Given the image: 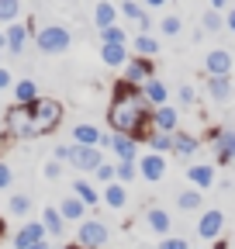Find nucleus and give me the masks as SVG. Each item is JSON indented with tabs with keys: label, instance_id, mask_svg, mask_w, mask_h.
<instances>
[{
	"label": "nucleus",
	"instance_id": "obj_30",
	"mask_svg": "<svg viewBox=\"0 0 235 249\" xmlns=\"http://www.w3.org/2000/svg\"><path fill=\"white\" fill-rule=\"evenodd\" d=\"M42 97L35 80H14V104H35Z\"/></svg>",
	"mask_w": 235,
	"mask_h": 249
},
{
	"label": "nucleus",
	"instance_id": "obj_3",
	"mask_svg": "<svg viewBox=\"0 0 235 249\" xmlns=\"http://www.w3.org/2000/svg\"><path fill=\"white\" fill-rule=\"evenodd\" d=\"M69 45H73V35L63 24H45L35 31V49L42 55H63V52H69Z\"/></svg>",
	"mask_w": 235,
	"mask_h": 249
},
{
	"label": "nucleus",
	"instance_id": "obj_35",
	"mask_svg": "<svg viewBox=\"0 0 235 249\" xmlns=\"http://www.w3.org/2000/svg\"><path fill=\"white\" fill-rule=\"evenodd\" d=\"M201 31H211V35H215V31H225V14L221 11H204V18H201Z\"/></svg>",
	"mask_w": 235,
	"mask_h": 249
},
{
	"label": "nucleus",
	"instance_id": "obj_49",
	"mask_svg": "<svg viewBox=\"0 0 235 249\" xmlns=\"http://www.w3.org/2000/svg\"><path fill=\"white\" fill-rule=\"evenodd\" d=\"M28 249H52V246H49V239H42V242H35V246H28Z\"/></svg>",
	"mask_w": 235,
	"mask_h": 249
},
{
	"label": "nucleus",
	"instance_id": "obj_52",
	"mask_svg": "<svg viewBox=\"0 0 235 249\" xmlns=\"http://www.w3.org/2000/svg\"><path fill=\"white\" fill-rule=\"evenodd\" d=\"M0 66H4V49H0Z\"/></svg>",
	"mask_w": 235,
	"mask_h": 249
},
{
	"label": "nucleus",
	"instance_id": "obj_39",
	"mask_svg": "<svg viewBox=\"0 0 235 249\" xmlns=\"http://www.w3.org/2000/svg\"><path fill=\"white\" fill-rule=\"evenodd\" d=\"M156 249H190V242H187L184 235H163Z\"/></svg>",
	"mask_w": 235,
	"mask_h": 249
},
{
	"label": "nucleus",
	"instance_id": "obj_45",
	"mask_svg": "<svg viewBox=\"0 0 235 249\" xmlns=\"http://www.w3.org/2000/svg\"><path fill=\"white\" fill-rule=\"evenodd\" d=\"M7 87H14V76H11V70L0 66V90H7Z\"/></svg>",
	"mask_w": 235,
	"mask_h": 249
},
{
	"label": "nucleus",
	"instance_id": "obj_15",
	"mask_svg": "<svg viewBox=\"0 0 235 249\" xmlns=\"http://www.w3.org/2000/svg\"><path fill=\"white\" fill-rule=\"evenodd\" d=\"M152 132H166V135L180 132V111H176L173 104L156 107V111H152Z\"/></svg>",
	"mask_w": 235,
	"mask_h": 249
},
{
	"label": "nucleus",
	"instance_id": "obj_2",
	"mask_svg": "<svg viewBox=\"0 0 235 249\" xmlns=\"http://www.w3.org/2000/svg\"><path fill=\"white\" fill-rule=\"evenodd\" d=\"M63 104H59L55 97H38L35 104H32V132H35V139H42V135H52L59 124H63Z\"/></svg>",
	"mask_w": 235,
	"mask_h": 249
},
{
	"label": "nucleus",
	"instance_id": "obj_41",
	"mask_svg": "<svg viewBox=\"0 0 235 249\" xmlns=\"http://www.w3.org/2000/svg\"><path fill=\"white\" fill-rule=\"evenodd\" d=\"M94 180H101V183H111V180H114V163H107V160H104V163L94 170Z\"/></svg>",
	"mask_w": 235,
	"mask_h": 249
},
{
	"label": "nucleus",
	"instance_id": "obj_11",
	"mask_svg": "<svg viewBox=\"0 0 235 249\" xmlns=\"http://www.w3.org/2000/svg\"><path fill=\"white\" fill-rule=\"evenodd\" d=\"M235 70V59L228 49H211L204 55V76H232Z\"/></svg>",
	"mask_w": 235,
	"mask_h": 249
},
{
	"label": "nucleus",
	"instance_id": "obj_9",
	"mask_svg": "<svg viewBox=\"0 0 235 249\" xmlns=\"http://www.w3.org/2000/svg\"><path fill=\"white\" fill-rule=\"evenodd\" d=\"M221 232H225V211L221 208H204L201 218H197V235L204 242H215V239H221Z\"/></svg>",
	"mask_w": 235,
	"mask_h": 249
},
{
	"label": "nucleus",
	"instance_id": "obj_40",
	"mask_svg": "<svg viewBox=\"0 0 235 249\" xmlns=\"http://www.w3.org/2000/svg\"><path fill=\"white\" fill-rule=\"evenodd\" d=\"M176 97H180V104H184V107H194V104H197V90H194L190 83H184L180 90H176Z\"/></svg>",
	"mask_w": 235,
	"mask_h": 249
},
{
	"label": "nucleus",
	"instance_id": "obj_18",
	"mask_svg": "<svg viewBox=\"0 0 235 249\" xmlns=\"http://www.w3.org/2000/svg\"><path fill=\"white\" fill-rule=\"evenodd\" d=\"M204 83H208V97H211L215 104H228V101L235 97V83H232V76H208Z\"/></svg>",
	"mask_w": 235,
	"mask_h": 249
},
{
	"label": "nucleus",
	"instance_id": "obj_27",
	"mask_svg": "<svg viewBox=\"0 0 235 249\" xmlns=\"http://www.w3.org/2000/svg\"><path fill=\"white\" fill-rule=\"evenodd\" d=\"M132 55L156 59V55H159V38L152 35V31H145V35H135V38H132Z\"/></svg>",
	"mask_w": 235,
	"mask_h": 249
},
{
	"label": "nucleus",
	"instance_id": "obj_20",
	"mask_svg": "<svg viewBox=\"0 0 235 249\" xmlns=\"http://www.w3.org/2000/svg\"><path fill=\"white\" fill-rule=\"evenodd\" d=\"M42 239H49V232H45L42 222H24V225L17 229V235H14V246H17V249H28V246L42 242Z\"/></svg>",
	"mask_w": 235,
	"mask_h": 249
},
{
	"label": "nucleus",
	"instance_id": "obj_37",
	"mask_svg": "<svg viewBox=\"0 0 235 249\" xmlns=\"http://www.w3.org/2000/svg\"><path fill=\"white\" fill-rule=\"evenodd\" d=\"M17 14H21V0H0V21L4 24L17 21Z\"/></svg>",
	"mask_w": 235,
	"mask_h": 249
},
{
	"label": "nucleus",
	"instance_id": "obj_29",
	"mask_svg": "<svg viewBox=\"0 0 235 249\" xmlns=\"http://www.w3.org/2000/svg\"><path fill=\"white\" fill-rule=\"evenodd\" d=\"M42 225H45L49 239H63V232H66V218L59 214V208H45V211H42Z\"/></svg>",
	"mask_w": 235,
	"mask_h": 249
},
{
	"label": "nucleus",
	"instance_id": "obj_5",
	"mask_svg": "<svg viewBox=\"0 0 235 249\" xmlns=\"http://www.w3.org/2000/svg\"><path fill=\"white\" fill-rule=\"evenodd\" d=\"M111 242V229L107 222H101V218H83V222L76 225V246L83 249H107Z\"/></svg>",
	"mask_w": 235,
	"mask_h": 249
},
{
	"label": "nucleus",
	"instance_id": "obj_48",
	"mask_svg": "<svg viewBox=\"0 0 235 249\" xmlns=\"http://www.w3.org/2000/svg\"><path fill=\"white\" fill-rule=\"evenodd\" d=\"M208 4H211V11H221V14H225V11L232 7V4H228V0H208Z\"/></svg>",
	"mask_w": 235,
	"mask_h": 249
},
{
	"label": "nucleus",
	"instance_id": "obj_47",
	"mask_svg": "<svg viewBox=\"0 0 235 249\" xmlns=\"http://www.w3.org/2000/svg\"><path fill=\"white\" fill-rule=\"evenodd\" d=\"M166 4H169V0H142L145 11H159V7H166Z\"/></svg>",
	"mask_w": 235,
	"mask_h": 249
},
{
	"label": "nucleus",
	"instance_id": "obj_1",
	"mask_svg": "<svg viewBox=\"0 0 235 249\" xmlns=\"http://www.w3.org/2000/svg\"><path fill=\"white\" fill-rule=\"evenodd\" d=\"M107 128L114 135H132L135 142H145L152 132V104L145 101L142 87H132L125 80L114 83L111 104H107Z\"/></svg>",
	"mask_w": 235,
	"mask_h": 249
},
{
	"label": "nucleus",
	"instance_id": "obj_25",
	"mask_svg": "<svg viewBox=\"0 0 235 249\" xmlns=\"http://www.w3.org/2000/svg\"><path fill=\"white\" fill-rule=\"evenodd\" d=\"M73 194H76L86 208H90V211L101 204V191H97V187H94L90 180H86V177H76V180H73Z\"/></svg>",
	"mask_w": 235,
	"mask_h": 249
},
{
	"label": "nucleus",
	"instance_id": "obj_8",
	"mask_svg": "<svg viewBox=\"0 0 235 249\" xmlns=\"http://www.w3.org/2000/svg\"><path fill=\"white\" fill-rule=\"evenodd\" d=\"M104 163V149L101 145H76L73 142V156H69V166L80 173H94Z\"/></svg>",
	"mask_w": 235,
	"mask_h": 249
},
{
	"label": "nucleus",
	"instance_id": "obj_7",
	"mask_svg": "<svg viewBox=\"0 0 235 249\" xmlns=\"http://www.w3.org/2000/svg\"><path fill=\"white\" fill-rule=\"evenodd\" d=\"M152 76H156V59H145V55H132L121 70V80L132 87H145Z\"/></svg>",
	"mask_w": 235,
	"mask_h": 249
},
{
	"label": "nucleus",
	"instance_id": "obj_14",
	"mask_svg": "<svg viewBox=\"0 0 235 249\" xmlns=\"http://www.w3.org/2000/svg\"><path fill=\"white\" fill-rule=\"evenodd\" d=\"M107 149L114 152L118 163H138V142H135L132 135H114V132H111V145H107Z\"/></svg>",
	"mask_w": 235,
	"mask_h": 249
},
{
	"label": "nucleus",
	"instance_id": "obj_31",
	"mask_svg": "<svg viewBox=\"0 0 235 249\" xmlns=\"http://www.w3.org/2000/svg\"><path fill=\"white\" fill-rule=\"evenodd\" d=\"M176 208H180V211H201L204 208V191H197V187L180 191V194H176Z\"/></svg>",
	"mask_w": 235,
	"mask_h": 249
},
{
	"label": "nucleus",
	"instance_id": "obj_26",
	"mask_svg": "<svg viewBox=\"0 0 235 249\" xmlns=\"http://www.w3.org/2000/svg\"><path fill=\"white\" fill-rule=\"evenodd\" d=\"M101 139H104V132L97 128V124H90V121L73 124V142L76 145H101Z\"/></svg>",
	"mask_w": 235,
	"mask_h": 249
},
{
	"label": "nucleus",
	"instance_id": "obj_32",
	"mask_svg": "<svg viewBox=\"0 0 235 249\" xmlns=\"http://www.w3.org/2000/svg\"><path fill=\"white\" fill-rule=\"evenodd\" d=\"M101 45H128V28L125 24L101 28Z\"/></svg>",
	"mask_w": 235,
	"mask_h": 249
},
{
	"label": "nucleus",
	"instance_id": "obj_21",
	"mask_svg": "<svg viewBox=\"0 0 235 249\" xmlns=\"http://www.w3.org/2000/svg\"><path fill=\"white\" fill-rule=\"evenodd\" d=\"M4 35H7V52H11V55H21V52H24V45H28V38H32V28L11 21Z\"/></svg>",
	"mask_w": 235,
	"mask_h": 249
},
{
	"label": "nucleus",
	"instance_id": "obj_13",
	"mask_svg": "<svg viewBox=\"0 0 235 249\" xmlns=\"http://www.w3.org/2000/svg\"><path fill=\"white\" fill-rule=\"evenodd\" d=\"M187 183L197 187V191H211V187L218 183L215 163H194V166H187Z\"/></svg>",
	"mask_w": 235,
	"mask_h": 249
},
{
	"label": "nucleus",
	"instance_id": "obj_50",
	"mask_svg": "<svg viewBox=\"0 0 235 249\" xmlns=\"http://www.w3.org/2000/svg\"><path fill=\"white\" fill-rule=\"evenodd\" d=\"M0 49H7V35H4V31H0Z\"/></svg>",
	"mask_w": 235,
	"mask_h": 249
},
{
	"label": "nucleus",
	"instance_id": "obj_23",
	"mask_svg": "<svg viewBox=\"0 0 235 249\" xmlns=\"http://www.w3.org/2000/svg\"><path fill=\"white\" fill-rule=\"evenodd\" d=\"M101 59L111 70H125V62L132 59V49L128 45H101Z\"/></svg>",
	"mask_w": 235,
	"mask_h": 249
},
{
	"label": "nucleus",
	"instance_id": "obj_12",
	"mask_svg": "<svg viewBox=\"0 0 235 249\" xmlns=\"http://www.w3.org/2000/svg\"><path fill=\"white\" fill-rule=\"evenodd\" d=\"M138 177L149 180V183H159V180L166 177V156H159V152L138 156Z\"/></svg>",
	"mask_w": 235,
	"mask_h": 249
},
{
	"label": "nucleus",
	"instance_id": "obj_28",
	"mask_svg": "<svg viewBox=\"0 0 235 249\" xmlns=\"http://www.w3.org/2000/svg\"><path fill=\"white\" fill-rule=\"evenodd\" d=\"M118 18H121L118 4H111V0H97V7H94V24L97 28H111V24H118Z\"/></svg>",
	"mask_w": 235,
	"mask_h": 249
},
{
	"label": "nucleus",
	"instance_id": "obj_33",
	"mask_svg": "<svg viewBox=\"0 0 235 249\" xmlns=\"http://www.w3.org/2000/svg\"><path fill=\"white\" fill-rule=\"evenodd\" d=\"M145 145H149V152L169 156V152H173V135H166V132H149V139H145Z\"/></svg>",
	"mask_w": 235,
	"mask_h": 249
},
{
	"label": "nucleus",
	"instance_id": "obj_4",
	"mask_svg": "<svg viewBox=\"0 0 235 249\" xmlns=\"http://www.w3.org/2000/svg\"><path fill=\"white\" fill-rule=\"evenodd\" d=\"M4 132H7V139H17V142L35 139V132H32V104H11L7 114H4Z\"/></svg>",
	"mask_w": 235,
	"mask_h": 249
},
{
	"label": "nucleus",
	"instance_id": "obj_36",
	"mask_svg": "<svg viewBox=\"0 0 235 249\" xmlns=\"http://www.w3.org/2000/svg\"><path fill=\"white\" fill-rule=\"evenodd\" d=\"M180 31H184V21L176 18V14H166V18L159 21V35H163V38H176Z\"/></svg>",
	"mask_w": 235,
	"mask_h": 249
},
{
	"label": "nucleus",
	"instance_id": "obj_44",
	"mask_svg": "<svg viewBox=\"0 0 235 249\" xmlns=\"http://www.w3.org/2000/svg\"><path fill=\"white\" fill-rule=\"evenodd\" d=\"M69 156H73V142H69V145H55V156H52V160H59V163H69Z\"/></svg>",
	"mask_w": 235,
	"mask_h": 249
},
{
	"label": "nucleus",
	"instance_id": "obj_34",
	"mask_svg": "<svg viewBox=\"0 0 235 249\" xmlns=\"http://www.w3.org/2000/svg\"><path fill=\"white\" fill-rule=\"evenodd\" d=\"M114 180L125 183V187H132L138 180V163H114Z\"/></svg>",
	"mask_w": 235,
	"mask_h": 249
},
{
	"label": "nucleus",
	"instance_id": "obj_17",
	"mask_svg": "<svg viewBox=\"0 0 235 249\" xmlns=\"http://www.w3.org/2000/svg\"><path fill=\"white\" fill-rule=\"evenodd\" d=\"M201 152V139L197 135H190V132H173V152L169 156H176V160H190V156H197Z\"/></svg>",
	"mask_w": 235,
	"mask_h": 249
},
{
	"label": "nucleus",
	"instance_id": "obj_10",
	"mask_svg": "<svg viewBox=\"0 0 235 249\" xmlns=\"http://www.w3.org/2000/svg\"><path fill=\"white\" fill-rule=\"evenodd\" d=\"M118 11H121V18H125L128 24H135V35L152 31V11H145L142 0H121V4H118Z\"/></svg>",
	"mask_w": 235,
	"mask_h": 249
},
{
	"label": "nucleus",
	"instance_id": "obj_19",
	"mask_svg": "<svg viewBox=\"0 0 235 249\" xmlns=\"http://www.w3.org/2000/svg\"><path fill=\"white\" fill-rule=\"evenodd\" d=\"M101 201H104L111 211H125V208H128V187H125V183H118V180L104 183V191H101Z\"/></svg>",
	"mask_w": 235,
	"mask_h": 249
},
{
	"label": "nucleus",
	"instance_id": "obj_43",
	"mask_svg": "<svg viewBox=\"0 0 235 249\" xmlns=\"http://www.w3.org/2000/svg\"><path fill=\"white\" fill-rule=\"evenodd\" d=\"M14 183V173H11V166L0 160V191H7V187Z\"/></svg>",
	"mask_w": 235,
	"mask_h": 249
},
{
	"label": "nucleus",
	"instance_id": "obj_22",
	"mask_svg": "<svg viewBox=\"0 0 235 249\" xmlns=\"http://www.w3.org/2000/svg\"><path fill=\"white\" fill-rule=\"evenodd\" d=\"M59 214H63L66 222H83V218H90V208H86L76 194H69V197L59 201Z\"/></svg>",
	"mask_w": 235,
	"mask_h": 249
},
{
	"label": "nucleus",
	"instance_id": "obj_24",
	"mask_svg": "<svg viewBox=\"0 0 235 249\" xmlns=\"http://www.w3.org/2000/svg\"><path fill=\"white\" fill-rule=\"evenodd\" d=\"M142 93H145V101L152 104V111H156V107H163V104H169V87H166L159 76H152L149 83H145V87H142Z\"/></svg>",
	"mask_w": 235,
	"mask_h": 249
},
{
	"label": "nucleus",
	"instance_id": "obj_46",
	"mask_svg": "<svg viewBox=\"0 0 235 249\" xmlns=\"http://www.w3.org/2000/svg\"><path fill=\"white\" fill-rule=\"evenodd\" d=\"M225 31H232V35H235V7L225 11Z\"/></svg>",
	"mask_w": 235,
	"mask_h": 249
},
{
	"label": "nucleus",
	"instance_id": "obj_38",
	"mask_svg": "<svg viewBox=\"0 0 235 249\" xmlns=\"http://www.w3.org/2000/svg\"><path fill=\"white\" fill-rule=\"evenodd\" d=\"M7 208H11V214H28V211H32V197H28V194H11V201H7Z\"/></svg>",
	"mask_w": 235,
	"mask_h": 249
},
{
	"label": "nucleus",
	"instance_id": "obj_16",
	"mask_svg": "<svg viewBox=\"0 0 235 249\" xmlns=\"http://www.w3.org/2000/svg\"><path fill=\"white\" fill-rule=\"evenodd\" d=\"M145 225H149V232H156L159 239H163V235H173V232H169V229H173V214H169L166 208L152 204V208H145Z\"/></svg>",
	"mask_w": 235,
	"mask_h": 249
},
{
	"label": "nucleus",
	"instance_id": "obj_6",
	"mask_svg": "<svg viewBox=\"0 0 235 249\" xmlns=\"http://www.w3.org/2000/svg\"><path fill=\"white\" fill-rule=\"evenodd\" d=\"M211 152H215L218 166H232L235 163V128H228V124L211 128Z\"/></svg>",
	"mask_w": 235,
	"mask_h": 249
},
{
	"label": "nucleus",
	"instance_id": "obj_51",
	"mask_svg": "<svg viewBox=\"0 0 235 249\" xmlns=\"http://www.w3.org/2000/svg\"><path fill=\"white\" fill-rule=\"evenodd\" d=\"M0 239H4V218H0Z\"/></svg>",
	"mask_w": 235,
	"mask_h": 249
},
{
	"label": "nucleus",
	"instance_id": "obj_42",
	"mask_svg": "<svg viewBox=\"0 0 235 249\" xmlns=\"http://www.w3.org/2000/svg\"><path fill=\"white\" fill-rule=\"evenodd\" d=\"M42 173H45V180H59V177H63V163H59V160H49V163L42 166Z\"/></svg>",
	"mask_w": 235,
	"mask_h": 249
}]
</instances>
